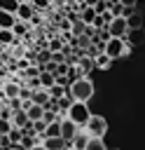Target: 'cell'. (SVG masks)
Masks as SVG:
<instances>
[{"mask_svg":"<svg viewBox=\"0 0 145 150\" xmlns=\"http://www.w3.org/2000/svg\"><path fill=\"white\" fill-rule=\"evenodd\" d=\"M35 9H49L51 7V0H30Z\"/></svg>","mask_w":145,"mask_h":150,"instance_id":"f1b7e54d","label":"cell"},{"mask_svg":"<svg viewBox=\"0 0 145 150\" xmlns=\"http://www.w3.org/2000/svg\"><path fill=\"white\" fill-rule=\"evenodd\" d=\"M35 61L37 63H47V61H51V49L47 47V49H40L37 54H35Z\"/></svg>","mask_w":145,"mask_h":150,"instance_id":"484cf974","label":"cell"},{"mask_svg":"<svg viewBox=\"0 0 145 150\" xmlns=\"http://www.w3.org/2000/svg\"><path fill=\"white\" fill-rule=\"evenodd\" d=\"M0 148H2V150H9V148H12V138H9L7 134H0Z\"/></svg>","mask_w":145,"mask_h":150,"instance_id":"f546056e","label":"cell"},{"mask_svg":"<svg viewBox=\"0 0 145 150\" xmlns=\"http://www.w3.org/2000/svg\"><path fill=\"white\" fill-rule=\"evenodd\" d=\"M56 75H68V63L65 61H58L56 63Z\"/></svg>","mask_w":145,"mask_h":150,"instance_id":"d6a6232c","label":"cell"},{"mask_svg":"<svg viewBox=\"0 0 145 150\" xmlns=\"http://www.w3.org/2000/svg\"><path fill=\"white\" fill-rule=\"evenodd\" d=\"M30 98H33V103H40V105H44V103L51 98V94H49V89H44V87H37V89H33Z\"/></svg>","mask_w":145,"mask_h":150,"instance_id":"30bf717a","label":"cell"},{"mask_svg":"<svg viewBox=\"0 0 145 150\" xmlns=\"http://www.w3.org/2000/svg\"><path fill=\"white\" fill-rule=\"evenodd\" d=\"M42 112H44V105H40V103H33L30 108H26V115H28V120H30V122L40 120V117H42Z\"/></svg>","mask_w":145,"mask_h":150,"instance_id":"e0dca14e","label":"cell"},{"mask_svg":"<svg viewBox=\"0 0 145 150\" xmlns=\"http://www.w3.org/2000/svg\"><path fill=\"white\" fill-rule=\"evenodd\" d=\"M47 47H49L51 52H61V47H63V38H61V35H51V40L47 42Z\"/></svg>","mask_w":145,"mask_h":150,"instance_id":"d4e9b609","label":"cell"},{"mask_svg":"<svg viewBox=\"0 0 145 150\" xmlns=\"http://www.w3.org/2000/svg\"><path fill=\"white\" fill-rule=\"evenodd\" d=\"M40 87H44V89H49L51 84H54V80H56V73H49V70H40Z\"/></svg>","mask_w":145,"mask_h":150,"instance_id":"2e32d148","label":"cell"},{"mask_svg":"<svg viewBox=\"0 0 145 150\" xmlns=\"http://www.w3.org/2000/svg\"><path fill=\"white\" fill-rule=\"evenodd\" d=\"M75 124H80V127H84L87 124V120L91 117V110H89V105H87V101H72V105L68 108V112H65Z\"/></svg>","mask_w":145,"mask_h":150,"instance_id":"3957f363","label":"cell"},{"mask_svg":"<svg viewBox=\"0 0 145 150\" xmlns=\"http://www.w3.org/2000/svg\"><path fill=\"white\" fill-rule=\"evenodd\" d=\"M54 82H58V84L68 87V84H70V77H68V75H56V80H54Z\"/></svg>","mask_w":145,"mask_h":150,"instance_id":"e575fe53","label":"cell"},{"mask_svg":"<svg viewBox=\"0 0 145 150\" xmlns=\"http://www.w3.org/2000/svg\"><path fill=\"white\" fill-rule=\"evenodd\" d=\"M21 0H0V9H7V12H16Z\"/></svg>","mask_w":145,"mask_h":150,"instance_id":"4316f807","label":"cell"},{"mask_svg":"<svg viewBox=\"0 0 145 150\" xmlns=\"http://www.w3.org/2000/svg\"><path fill=\"white\" fill-rule=\"evenodd\" d=\"M94 26H96V28L101 30V28H108V21H105V19H103L101 14H96V19H94Z\"/></svg>","mask_w":145,"mask_h":150,"instance_id":"1f68e13d","label":"cell"},{"mask_svg":"<svg viewBox=\"0 0 145 150\" xmlns=\"http://www.w3.org/2000/svg\"><path fill=\"white\" fill-rule=\"evenodd\" d=\"M28 21H21V19H16V23L12 26V30H14V35L16 38H21V35H28Z\"/></svg>","mask_w":145,"mask_h":150,"instance_id":"44dd1931","label":"cell"},{"mask_svg":"<svg viewBox=\"0 0 145 150\" xmlns=\"http://www.w3.org/2000/svg\"><path fill=\"white\" fill-rule=\"evenodd\" d=\"M16 42V35L12 28H0V45H12Z\"/></svg>","mask_w":145,"mask_h":150,"instance_id":"ffe728a7","label":"cell"},{"mask_svg":"<svg viewBox=\"0 0 145 150\" xmlns=\"http://www.w3.org/2000/svg\"><path fill=\"white\" fill-rule=\"evenodd\" d=\"M87 143H89V131L84 127H80L77 134L70 141H65V150H87Z\"/></svg>","mask_w":145,"mask_h":150,"instance_id":"5b68a950","label":"cell"},{"mask_svg":"<svg viewBox=\"0 0 145 150\" xmlns=\"http://www.w3.org/2000/svg\"><path fill=\"white\" fill-rule=\"evenodd\" d=\"M94 63H96V68H98V70H110V66H112V59H110L105 52H98V54L94 56Z\"/></svg>","mask_w":145,"mask_h":150,"instance_id":"8fae6325","label":"cell"},{"mask_svg":"<svg viewBox=\"0 0 145 150\" xmlns=\"http://www.w3.org/2000/svg\"><path fill=\"white\" fill-rule=\"evenodd\" d=\"M96 14H98V12H96L94 7H89V5H84V7L80 9V21H82V23H94V19H96Z\"/></svg>","mask_w":145,"mask_h":150,"instance_id":"4fadbf2b","label":"cell"},{"mask_svg":"<svg viewBox=\"0 0 145 150\" xmlns=\"http://www.w3.org/2000/svg\"><path fill=\"white\" fill-rule=\"evenodd\" d=\"M119 2H122L124 7H136V5H138V0H119Z\"/></svg>","mask_w":145,"mask_h":150,"instance_id":"74e56055","label":"cell"},{"mask_svg":"<svg viewBox=\"0 0 145 150\" xmlns=\"http://www.w3.org/2000/svg\"><path fill=\"white\" fill-rule=\"evenodd\" d=\"M77 129H80V124H75L68 115H65V117H61V136H63L65 141H70V138L77 134Z\"/></svg>","mask_w":145,"mask_h":150,"instance_id":"9c48e42d","label":"cell"},{"mask_svg":"<svg viewBox=\"0 0 145 150\" xmlns=\"http://www.w3.org/2000/svg\"><path fill=\"white\" fill-rule=\"evenodd\" d=\"M131 49H133V45H129L124 38H110L108 42H105V47H103V52L115 61V59H124V56H129L131 54Z\"/></svg>","mask_w":145,"mask_h":150,"instance_id":"7a4b0ae2","label":"cell"},{"mask_svg":"<svg viewBox=\"0 0 145 150\" xmlns=\"http://www.w3.org/2000/svg\"><path fill=\"white\" fill-rule=\"evenodd\" d=\"M14 23H16V14L7 12V9H0V28H12Z\"/></svg>","mask_w":145,"mask_h":150,"instance_id":"7c38bea8","label":"cell"},{"mask_svg":"<svg viewBox=\"0 0 145 150\" xmlns=\"http://www.w3.org/2000/svg\"><path fill=\"white\" fill-rule=\"evenodd\" d=\"M44 127H47V122H44L42 117L35 120V122H33V134H40V136H42V134H44Z\"/></svg>","mask_w":145,"mask_h":150,"instance_id":"83f0119b","label":"cell"},{"mask_svg":"<svg viewBox=\"0 0 145 150\" xmlns=\"http://www.w3.org/2000/svg\"><path fill=\"white\" fill-rule=\"evenodd\" d=\"M126 23H129V28H143V26H145V16L136 9L131 16H126Z\"/></svg>","mask_w":145,"mask_h":150,"instance_id":"9a60e30c","label":"cell"},{"mask_svg":"<svg viewBox=\"0 0 145 150\" xmlns=\"http://www.w3.org/2000/svg\"><path fill=\"white\" fill-rule=\"evenodd\" d=\"M68 96H72V101H89L94 96V82L82 75V77H75L70 84H68Z\"/></svg>","mask_w":145,"mask_h":150,"instance_id":"6da1fadb","label":"cell"},{"mask_svg":"<svg viewBox=\"0 0 145 150\" xmlns=\"http://www.w3.org/2000/svg\"><path fill=\"white\" fill-rule=\"evenodd\" d=\"M14 14H16V19H21V21H30V19H33V14H35V7H33V2H30V0H21Z\"/></svg>","mask_w":145,"mask_h":150,"instance_id":"52a82bcc","label":"cell"},{"mask_svg":"<svg viewBox=\"0 0 145 150\" xmlns=\"http://www.w3.org/2000/svg\"><path fill=\"white\" fill-rule=\"evenodd\" d=\"M58 26H61V30H72V21H70L68 16H65V19H63V21H61Z\"/></svg>","mask_w":145,"mask_h":150,"instance_id":"836d02e7","label":"cell"},{"mask_svg":"<svg viewBox=\"0 0 145 150\" xmlns=\"http://www.w3.org/2000/svg\"><path fill=\"white\" fill-rule=\"evenodd\" d=\"M26 122H28V115H26V110H23V108L12 112V124H14V127H23Z\"/></svg>","mask_w":145,"mask_h":150,"instance_id":"d6986e66","label":"cell"},{"mask_svg":"<svg viewBox=\"0 0 145 150\" xmlns=\"http://www.w3.org/2000/svg\"><path fill=\"white\" fill-rule=\"evenodd\" d=\"M0 112H2V108H0Z\"/></svg>","mask_w":145,"mask_h":150,"instance_id":"ab89813d","label":"cell"},{"mask_svg":"<svg viewBox=\"0 0 145 150\" xmlns=\"http://www.w3.org/2000/svg\"><path fill=\"white\" fill-rule=\"evenodd\" d=\"M42 150H65L63 136H42Z\"/></svg>","mask_w":145,"mask_h":150,"instance_id":"ba28073f","label":"cell"},{"mask_svg":"<svg viewBox=\"0 0 145 150\" xmlns=\"http://www.w3.org/2000/svg\"><path fill=\"white\" fill-rule=\"evenodd\" d=\"M108 30H110V35H115V38H124V35L129 33V23H126L124 16H112V21L108 23Z\"/></svg>","mask_w":145,"mask_h":150,"instance_id":"8992f818","label":"cell"},{"mask_svg":"<svg viewBox=\"0 0 145 150\" xmlns=\"http://www.w3.org/2000/svg\"><path fill=\"white\" fill-rule=\"evenodd\" d=\"M87 150H105V143H103V138H98V136H89Z\"/></svg>","mask_w":145,"mask_h":150,"instance_id":"603a6c76","label":"cell"},{"mask_svg":"<svg viewBox=\"0 0 145 150\" xmlns=\"http://www.w3.org/2000/svg\"><path fill=\"white\" fill-rule=\"evenodd\" d=\"M124 40L129 45H140L143 42V28H129V33L124 35Z\"/></svg>","mask_w":145,"mask_h":150,"instance_id":"5bb4252c","label":"cell"},{"mask_svg":"<svg viewBox=\"0 0 145 150\" xmlns=\"http://www.w3.org/2000/svg\"><path fill=\"white\" fill-rule=\"evenodd\" d=\"M96 2H98V0H84V5H89V7H94Z\"/></svg>","mask_w":145,"mask_h":150,"instance_id":"f35d334b","label":"cell"},{"mask_svg":"<svg viewBox=\"0 0 145 150\" xmlns=\"http://www.w3.org/2000/svg\"><path fill=\"white\" fill-rule=\"evenodd\" d=\"M28 63H30V61H28V56H21V59H19V61H16V66H19V68H21V70H23V68H26V66H28Z\"/></svg>","mask_w":145,"mask_h":150,"instance_id":"d590c367","label":"cell"},{"mask_svg":"<svg viewBox=\"0 0 145 150\" xmlns=\"http://www.w3.org/2000/svg\"><path fill=\"white\" fill-rule=\"evenodd\" d=\"M84 129L89 131V136H98V138H103V136L108 134V120H105L103 115H91V117L87 120Z\"/></svg>","mask_w":145,"mask_h":150,"instance_id":"277c9868","label":"cell"},{"mask_svg":"<svg viewBox=\"0 0 145 150\" xmlns=\"http://www.w3.org/2000/svg\"><path fill=\"white\" fill-rule=\"evenodd\" d=\"M65 91H68V87H63V84H58V82H54V84L49 87V94H51V98H61Z\"/></svg>","mask_w":145,"mask_h":150,"instance_id":"cb8c5ba5","label":"cell"},{"mask_svg":"<svg viewBox=\"0 0 145 150\" xmlns=\"http://www.w3.org/2000/svg\"><path fill=\"white\" fill-rule=\"evenodd\" d=\"M108 7H110V2H108V0H98V2H96V5H94V9H96V12H98V14H103V12H105V9H108Z\"/></svg>","mask_w":145,"mask_h":150,"instance_id":"4dcf8cb0","label":"cell"},{"mask_svg":"<svg viewBox=\"0 0 145 150\" xmlns=\"http://www.w3.org/2000/svg\"><path fill=\"white\" fill-rule=\"evenodd\" d=\"M42 136H61V120L47 122V127H44V134H42Z\"/></svg>","mask_w":145,"mask_h":150,"instance_id":"ac0fdd59","label":"cell"},{"mask_svg":"<svg viewBox=\"0 0 145 150\" xmlns=\"http://www.w3.org/2000/svg\"><path fill=\"white\" fill-rule=\"evenodd\" d=\"M19 89H21V87H19L16 82H7L5 89H2V91H5V98H14V96H19Z\"/></svg>","mask_w":145,"mask_h":150,"instance_id":"7402d4cb","label":"cell"},{"mask_svg":"<svg viewBox=\"0 0 145 150\" xmlns=\"http://www.w3.org/2000/svg\"><path fill=\"white\" fill-rule=\"evenodd\" d=\"M133 12H136V7H124V9H122V16L126 19V16H131Z\"/></svg>","mask_w":145,"mask_h":150,"instance_id":"8d00e7d4","label":"cell"}]
</instances>
